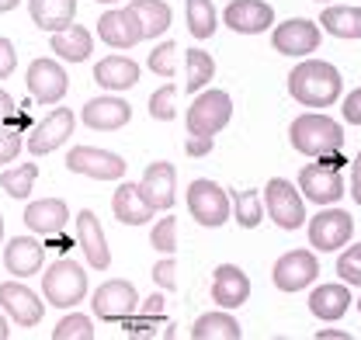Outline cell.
Here are the masks:
<instances>
[{
    "label": "cell",
    "mask_w": 361,
    "mask_h": 340,
    "mask_svg": "<svg viewBox=\"0 0 361 340\" xmlns=\"http://www.w3.org/2000/svg\"><path fill=\"white\" fill-rule=\"evenodd\" d=\"M77 243H80V250H84L90 267H97V271H108L111 267V250H108L104 229H101L97 215L90 212V209L77 212Z\"/></svg>",
    "instance_id": "20"
},
{
    "label": "cell",
    "mask_w": 361,
    "mask_h": 340,
    "mask_svg": "<svg viewBox=\"0 0 361 340\" xmlns=\"http://www.w3.org/2000/svg\"><path fill=\"white\" fill-rule=\"evenodd\" d=\"M18 153H21V135L18 132H0V167L14 164Z\"/></svg>",
    "instance_id": "42"
},
{
    "label": "cell",
    "mask_w": 361,
    "mask_h": 340,
    "mask_svg": "<svg viewBox=\"0 0 361 340\" xmlns=\"http://www.w3.org/2000/svg\"><path fill=\"white\" fill-rule=\"evenodd\" d=\"M319 25L334 39H361V7H326L319 14Z\"/></svg>",
    "instance_id": "30"
},
{
    "label": "cell",
    "mask_w": 361,
    "mask_h": 340,
    "mask_svg": "<svg viewBox=\"0 0 361 340\" xmlns=\"http://www.w3.org/2000/svg\"><path fill=\"white\" fill-rule=\"evenodd\" d=\"M188 212L198 226H209V229H219L229 222L233 215V202L226 195L223 188L209 177H198L188 184Z\"/></svg>",
    "instance_id": "6"
},
{
    "label": "cell",
    "mask_w": 361,
    "mask_h": 340,
    "mask_svg": "<svg viewBox=\"0 0 361 340\" xmlns=\"http://www.w3.org/2000/svg\"><path fill=\"white\" fill-rule=\"evenodd\" d=\"M52 340H94V323L87 316H80V312H70L52 330Z\"/></svg>",
    "instance_id": "36"
},
{
    "label": "cell",
    "mask_w": 361,
    "mask_h": 340,
    "mask_svg": "<svg viewBox=\"0 0 361 340\" xmlns=\"http://www.w3.org/2000/svg\"><path fill=\"white\" fill-rule=\"evenodd\" d=\"M146 66L157 73V77H174L178 73V45L174 42H160L153 52H149V59H146Z\"/></svg>",
    "instance_id": "38"
},
{
    "label": "cell",
    "mask_w": 361,
    "mask_h": 340,
    "mask_svg": "<svg viewBox=\"0 0 361 340\" xmlns=\"http://www.w3.org/2000/svg\"><path fill=\"white\" fill-rule=\"evenodd\" d=\"M142 312H164V296H149L146 305H142Z\"/></svg>",
    "instance_id": "48"
},
{
    "label": "cell",
    "mask_w": 361,
    "mask_h": 340,
    "mask_svg": "<svg viewBox=\"0 0 361 340\" xmlns=\"http://www.w3.org/2000/svg\"><path fill=\"white\" fill-rule=\"evenodd\" d=\"M135 11V18H139V25H142V35L146 39H160L167 28H171V7L164 4V0H133L129 4Z\"/></svg>",
    "instance_id": "31"
},
{
    "label": "cell",
    "mask_w": 361,
    "mask_h": 340,
    "mask_svg": "<svg viewBox=\"0 0 361 340\" xmlns=\"http://www.w3.org/2000/svg\"><path fill=\"white\" fill-rule=\"evenodd\" d=\"M42 296L56 309H73L77 302H84V296H87L84 267L70 257H59L56 264H49V271L42 274Z\"/></svg>",
    "instance_id": "4"
},
{
    "label": "cell",
    "mask_w": 361,
    "mask_h": 340,
    "mask_svg": "<svg viewBox=\"0 0 361 340\" xmlns=\"http://www.w3.org/2000/svg\"><path fill=\"white\" fill-rule=\"evenodd\" d=\"M243 330L240 323L229 316V309H216V312H205L195 320L191 327V340H240Z\"/></svg>",
    "instance_id": "29"
},
{
    "label": "cell",
    "mask_w": 361,
    "mask_h": 340,
    "mask_svg": "<svg viewBox=\"0 0 361 340\" xmlns=\"http://www.w3.org/2000/svg\"><path fill=\"white\" fill-rule=\"evenodd\" d=\"M94 80L104 90H129L139 84V63L129 56H104L94 66Z\"/></svg>",
    "instance_id": "26"
},
{
    "label": "cell",
    "mask_w": 361,
    "mask_h": 340,
    "mask_svg": "<svg viewBox=\"0 0 361 340\" xmlns=\"http://www.w3.org/2000/svg\"><path fill=\"white\" fill-rule=\"evenodd\" d=\"M233 119V101L226 90H198V97L191 101L188 115H184V126H188V135H219Z\"/></svg>",
    "instance_id": "5"
},
{
    "label": "cell",
    "mask_w": 361,
    "mask_h": 340,
    "mask_svg": "<svg viewBox=\"0 0 361 340\" xmlns=\"http://www.w3.org/2000/svg\"><path fill=\"white\" fill-rule=\"evenodd\" d=\"M42 260H45V247L32 236H14L7 247H4V267L7 274L14 278H32L42 271Z\"/></svg>",
    "instance_id": "23"
},
{
    "label": "cell",
    "mask_w": 361,
    "mask_h": 340,
    "mask_svg": "<svg viewBox=\"0 0 361 340\" xmlns=\"http://www.w3.org/2000/svg\"><path fill=\"white\" fill-rule=\"evenodd\" d=\"M271 45L281 56H310L319 49V21L310 18H288L271 32Z\"/></svg>",
    "instance_id": "12"
},
{
    "label": "cell",
    "mask_w": 361,
    "mask_h": 340,
    "mask_svg": "<svg viewBox=\"0 0 361 340\" xmlns=\"http://www.w3.org/2000/svg\"><path fill=\"white\" fill-rule=\"evenodd\" d=\"M250 298V278L236 264H219L212 274V302L219 309H240Z\"/></svg>",
    "instance_id": "19"
},
{
    "label": "cell",
    "mask_w": 361,
    "mask_h": 340,
    "mask_svg": "<svg viewBox=\"0 0 361 340\" xmlns=\"http://www.w3.org/2000/svg\"><path fill=\"white\" fill-rule=\"evenodd\" d=\"M18 66V52H14V42L0 35V80H7Z\"/></svg>",
    "instance_id": "43"
},
{
    "label": "cell",
    "mask_w": 361,
    "mask_h": 340,
    "mask_svg": "<svg viewBox=\"0 0 361 340\" xmlns=\"http://www.w3.org/2000/svg\"><path fill=\"white\" fill-rule=\"evenodd\" d=\"M216 146V135H188L184 139V153L188 157H209Z\"/></svg>",
    "instance_id": "44"
},
{
    "label": "cell",
    "mask_w": 361,
    "mask_h": 340,
    "mask_svg": "<svg viewBox=\"0 0 361 340\" xmlns=\"http://www.w3.org/2000/svg\"><path fill=\"white\" fill-rule=\"evenodd\" d=\"M233 215H236V222L243 226V229H254V226H261V219H264V202H261V191H254V188H247V191H233Z\"/></svg>",
    "instance_id": "34"
},
{
    "label": "cell",
    "mask_w": 361,
    "mask_h": 340,
    "mask_svg": "<svg viewBox=\"0 0 361 340\" xmlns=\"http://www.w3.org/2000/svg\"><path fill=\"white\" fill-rule=\"evenodd\" d=\"M28 11L42 32H63L77 18V0H28Z\"/></svg>",
    "instance_id": "27"
},
{
    "label": "cell",
    "mask_w": 361,
    "mask_h": 340,
    "mask_svg": "<svg viewBox=\"0 0 361 340\" xmlns=\"http://www.w3.org/2000/svg\"><path fill=\"white\" fill-rule=\"evenodd\" d=\"M174 97H178V87L174 84H164L160 90H153V94H149V119H157V122H174V119H178Z\"/></svg>",
    "instance_id": "37"
},
{
    "label": "cell",
    "mask_w": 361,
    "mask_h": 340,
    "mask_svg": "<svg viewBox=\"0 0 361 340\" xmlns=\"http://www.w3.org/2000/svg\"><path fill=\"white\" fill-rule=\"evenodd\" d=\"M184 14H188V32L195 39H212L216 35V7L212 0H184Z\"/></svg>",
    "instance_id": "33"
},
{
    "label": "cell",
    "mask_w": 361,
    "mask_h": 340,
    "mask_svg": "<svg viewBox=\"0 0 361 340\" xmlns=\"http://www.w3.org/2000/svg\"><path fill=\"white\" fill-rule=\"evenodd\" d=\"M66 170L80 174V177H94V181H122L126 177V157L111 153V150H97V146H73L66 157Z\"/></svg>",
    "instance_id": "8"
},
{
    "label": "cell",
    "mask_w": 361,
    "mask_h": 340,
    "mask_svg": "<svg viewBox=\"0 0 361 340\" xmlns=\"http://www.w3.org/2000/svg\"><path fill=\"white\" fill-rule=\"evenodd\" d=\"M73 122H77V119H73L70 108H52L42 122L28 132V150H32L35 157H45V153L59 150V146L73 135Z\"/></svg>",
    "instance_id": "18"
},
{
    "label": "cell",
    "mask_w": 361,
    "mask_h": 340,
    "mask_svg": "<svg viewBox=\"0 0 361 340\" xmlns=\"http://www.w3.org/2000/svg\"><path fill=\"white\" fill-rule=\"evenodd\" d=\"M94 4H118V0H94Z\"/></svg>",
    "instance_id": "53"
},
{
    "label": "cell",
    "mask_w": 361,
    "mask_h": 340,
    "mask_svg": "<svg viewBox=\"0 0 361 340\" xmlns=\"http://www.w3.org/2000/svg\"><path fill=\"white\" fill-rule=\"evenodd\" d=\"M351 285L348 281H330V285H319L313 289V296H310V312H313L316 320H323V323H337L348 309H351Z\"/></svg>",
    "instance_id": "24"
},
{
    "label": "cell",
    "mask_w": 361,
    "mask_h": 340,
    "mask_svg": "<svg viewBox=\"0 0 361 340\" xmlns=\"http://www.w3.org/2000/svg\"><path fill=\"white\" fill-rule=\"evenodd\" d=\"M21 0H0V14H7V11H14Z\"/></svg>",
    "instance_id": "50"
},
{
    "label": "cell",
    "mask_w": 361,
    "mask_h": 340,
    "mask_svg": "<svg viewBox=\"0 0 361 340\" xmlns=\"http://www.w3.org/2000/svg\"><path fill=\"white\" fill-rule=\"evenodd\" d=\"M355 302H358V312H361V298H355Z\"/></svg>",
    "instance_id": "54"
},
{
    "label": "cell",
    "mask_w": 361,
    "mask_h": 340,
    "mask_svg": "<svg viewBox=\"0 0 361 340\" xmlns=\"http://www.w3.org/2000/svg\"><path fill=\"white\" fill-rule=\"evenodd\" d=\"M14 111H18L14 97H11V94L0 87V126H4V122H11V119H14Z\"/></svg>",
    "instance_id": "46"
},
{
    "label": "cell",
    "mask_w": 361,
    "mask_h": 340,
    "mask_svg": "<svg viewBox=\"0 0 361 340\" xmlns=\"http://www.w3.org/2000/svg\"><path fill=\"white\" fill-rule=\"evenodd\" d=\"M316 4H330V0H316Z\"/></svg>",
    "instance_id": "55"
},
{
    "label": "cell",
    "mask_w": 361,
    "mask_h": 340,
    "mask_svg": "<svg viewBox=\"0 0 361 340\" xmlns=\"http://www.w3.org/2000/svg\"><path fill=\"white\" fill-rule=\"evenodd\" d=\"M341 115H344V122H348V126H361V87L358 90H351V94L344 97Z\"/></svg>",
    "instance_id": "45"
},
{
    "label": "cell",
    "mask_w": 361,
    "mask_h": 340,
    "mask_svg": "<svg viewBox=\"0 0 361 340\" xmlns=\"http://www.w3.org/2000/svg\"><path fill=\"white\" fill-rule=\"evenodd\" d=\"M97 39L108 49H133L146 35H142V25H139L133 7H115V11H104L97 18Z\"/></svg>",
    "instance_id": "13"
},
{
    "label": "cell",
    "mask_w": 361,
    "mask_h": 340,
    "mask_svg": "<svg viewBox=\"0 0 361 340\" xmlns=\"http://www.w3.org/2000/svg\"><path fill=\"white\" fill-rule=\"evenodd\" d=\"M223 21L236 35H261L274 25V7L268 0H229Z\"/></svg>",
    "instance_id": "17"
},
{
    "label": "cell",
    "mask_w": 361,
    "mask_h": 340,
    "mask_svg": "<svg viewBox=\"0 0 361 340\" xmlns=\"http://www.w3.org/2000/svg\"><path fill=\"white\" fill-rule=\"evenodd\" d=\"M264 209L274 219V226H281V229H299L306 222L302 191L292 188V181H285V177H271L264 184Z\"/></svg>",
    "instance_id": "7"
},
{
    "label": "cell",
    "mask_w": 361,
    "mask_h": 340,
    "mask_svg": "<svg viewBox=\"0 0 361 340\" xmlns=\"http://www.w3.org/2000/svg\"><path fill=\"white\" fill-rule=\"evenodd\" d=\"M288 139L295 153L316 160V157H330L344 150V126L323 111H306L288 126Z\"/></svg>",
    "instance_id": "2"
},
{
    "label": "cell",
    "mask_w": 361,
    "mask_h": 340,
    "mask_svg": "<svg viewBox=\"0 0 361 340\" xmlns=\"http://www.w3.org/2000/svg\"><path fill=\"white\" fill-rule=\"evenodd\" d=\"M90 309L97 320L104 323H126L139 309V296H135L133 281H122V278H111L104 285H97V292L90 298Z\"/></svg>",
    "instance_id": "9"
},
{
    "label": "cell",
    "mask_w": 361,
    "mask_h": 340,
    "mask_svg": "<svg viewBox=\"0 0 361 340\" xmlns=\"http://www.w3.org/2000/svg\"><path fill=\"white\" fill-rule=\"evenodd\" d=\"M0 243H4V215H0Z\"/></svg>",
    "instance_id": "52"
},
{
    "label": "cell",
    "mask_w": 361,
    "mask_h": 340,
    "mask_svg": "<svg viewBox=\"0 0 361 340\" xmlns=\"http://www.w3.org/2000/svg\"><path fill=\"white\" fill-rule=\"evenodd\" d=\"M139 191L153 205V212H167L178 202V170H174V164H167V160L149 164V167L142 170Z\"/></svg>",
    "instance_id": "14"
},
{
    "label": "cell",
    "mask_w": 361,
    "mask_h": 340,
    "mask_svg": "<svg viewBox=\"0 0 361 340\" xmlns=\"http://www.w3.org/2000/svg\"><path fill=\"white\" fill-rule=\"evenodd\" d=\"M153 281L164 289V292H174L180 281H178V260L174 257H164L160 264H153Z\"/></svg>",
    "instance_id": "41"
},
{
    "label": "cell",
    "mask_w": 361,
    "mask_h": 340,
    "mask_svg": "<svg viewBox=\"0 0 361 340\" xmlns=\"http://www.w3.org/2000/svg\"><path fill=\"white\" fill-rule=\"evenodd\" d=\"M351 198L361 205V150L355 157V164H351Z\"/></svg>",
    "instance_id": "47"
},
{
    "label": "cell",
    "mask_w": 361,
    "mask_h": 340,
    "mask_svg": "<svg viewBox=\"0 0 361 340\" xmlns=\"http://www.w3.org/2000/svg\"><path fill=\"white\" fill-rule=\"evenodd\" d=\"M28 90L39 104H59L70 90V80H66V70L63 63L56 59H35L28 66Z\"/></svg>",
    "instance_id": "16"
},
{
    "label": "cell",
    "mask_w": 361,
    "mask_h": 340,
    "mask_svg": "<svg viewBox=\"0 0 361 340\" xmlns=\"http://www.w3.org/2000/svg\"><path fill=\"white\" fill-rule=\"evenodd\" d=\"M271 278L278 292H302L319 278V260L313 250H288L274 260Z\"/></svg>",
    "instance_id": "10"
},
{
    "label": "cell",
    "mask_w": 361,
    "mask_h": 340,
    "mask_svg": "<svg viewBox=\"0 0 361 340\" xmlns=\"http://www.w3.org/2000/svg\"><path fill=\"white\" fill-rule=\"evenodd\" d=\"M184 63H188V80H184V90H188V94L205 90L209 80L216 77V59H212L209 52H202V49H188V52H184Z\"/></svg>",
    "instance_id": "32"
},
{
    "label": "cell",
    "mask_w": 361,
    "mask_h": 340,
    "mask_svg": "<svg viewBox=\"0 0 361 340\" xmlns=\"http://www.w3.org/2000/svg\"><path fill=\"white\" fill-rule=\"evenodd\" d=\"M316 337H319V340H323V337H341V340H348V334H344V330H319Z\"/></svg>",
    "instance_id": "49"
},
{
    "label": "cell",
    "mask_w": 361,
    "mask_h": 340,
    "mask_svg": "<svg viewBox=\"0 0 361 340\" xmlns=\"http://www.w3.org/2000/svg\"><path fill=\"white\" fill-rule=\"evenodd\" d=\"M351 236H355V219L348 212H341V209H326V212L310 219V243L319 254L341 250Z\"/></svg>",
    "instance_id": "11"
},
{
    "label": "cell",
    "mask_w": 361,
    "mask_h": 340,
    "mask_svg": "<svg viewBox=\"0 0 361 340\" xmlns=\"http://www.w3.org/2000/svg\"><path fill=\"white\" fill-rule=\"evenodd\" d=\"M35 177H39V167H35V164H21V167L0 174V188H4V195H11V198H28L32 188H35Z\"/></svg>",
    "instance_id": "35"
},
{
    "label": "cell",
    "mask_w": 361,
    "mask_h": 340,
    "mask_svg": "<svg viewBox=\"0 0 361 340\" xmlns=\"http://www.w3.org/2000/svg\"><path fill=\"white\" fill-rule=\"evenodd\" d=\"M111 212L115 219L122 222V226H142V222H149L153 219V205L142 198V191H139V184H118L115 188V195H111Z\"/></svg>",
    "instance_id": "25"
},
{
    "label": "cell",
    "mask_w": 361,
    "mask_h": 340,
    "mask_svg": "<svg viewBox=\"0 0 361 340\" xmlns=\"http://www.w3.org/2000/svg\"><path fill=\"white\" fill-rule=\"evenodd\" d=\"M0 309H4L18 327H39L45 316L42 298L35 296L28 285H21V281H4V285H0Z\"/></svg>",
    "instance_id": "15"
},
{
    "label": "cell",
    "mask_w": 361,
    "mask_h": 340,
    "mask_svg": "<svg viewBox=\"0 0 361 340\" xmlns=\"http://www.w3.org/2000/svg\"><path fill=\"white\" fill-rule=\"evenodd\" d=\"M341 70L326 59H302L292 73H288V94L306 104V108H330L341 101Z\"/></svg>",
    "instance_id": "1"
},
{
    "label": "cell",
    "mask_w": 361,
    "mask_h": 340,
    "mask_svg": "<svg viewBox=\"0 0 361 340\" xmlns=\"http://www.w3.org/2000/svg\"><path fill=\"white\" fill-rule=\"evenodd\" d=\"M149 247L160 250V254H174V250H178V219H174V215H164V219L153 226Z\"/></svg>",
    "instance_id": "39"
},
{
    "label": "cell",
    "mask_w": 361,
    "mask_h": 340,
    "mask_svg": "<svg viewBox=\"0 0 361 340\" xmlns=\"http://www.w3.org/2000/svg\"><path fill=\"white\" fill-rule=\"evenodd\" d=\"M344 157L330 153V157H316V164H306L299 170V191L302 198H310L313 205H334L341 202L344 191Z\"/></svg>",
    "instance_id": "3"
},
{
    "label": "cell",
    "mask_w": 361,
    "mask_h": 340,
    "mask_svg": "<svg viewBox=\"0 0 361 340\" xmlns=\"http://www.w3.org/2000/svg\"><path fill=\"white\" fill-rule=\"evenodd\" d=\"M49 49L63 59V63H84L94 49V35H90L84 25H70L63 32H52L49 39Z\"/></svg>",
    "instance_id": "28"
},
{
    "label": "cell",
    "mask_w": 361,
    "mask_h": 340,
    "mask_svg": "<svg viewBox=\"0 0 361 340\" xmlns=\"http://www.w3.org/2000/svg\"><path fill=\"white\" fill-rule=\"evenodd\" d=\"M66 222H70V209H66L63 198H42V202H32L25 209V226L32 233H39L42 240L59 236L66 229Z\"/></svg>",
    "instance_id": "22"
},
{
    "label": "cell",
    "mask_w": 361,
    "mask_h": 340,
    "mask_svg": "<svg viewBox=\"0 0 361 340\" xmlns=\"http://www.w3.org/2000/svg\"><path fill=\"white\" fill-rule=\"evenodd\" d=\"M7 337H11V327H7V320L0 316V340H7Z\"/></svg>",
    "instance_id": "51"
},
{
    "label": "cell",
    "mask_w": 361,
    "mask_h": 340,
    "mask_svg": "<svg viewBox=\"0 0 361 340\" xmlns=\"http://www.w3.org/2000/svg\"><path fill=\"white\" fill-rule=\"evenodd\" d=\"M129 119H133V108L122 97H94L84 104V122L94 132H118L129 126Z\"/></svg>",
    "instance_id": "21"
},
{
    "label": "cell",
    "mask_w": 361,
    "mask_h": 340,
    "mask_svg": "<svg viewBox=\"0 0 361 340\" xmlns=\"http://www.w3.org/2000/svg\"><path fill=\"white\" fill-rule=\"evenodd\" d=\"M337 274H341V281L358 285V289H361V243L348 247L344 254L337 257Z\"/></svg>",
    "instance_id": "40"
}]
</instances>
